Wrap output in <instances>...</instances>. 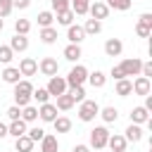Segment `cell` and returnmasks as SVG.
Instances as JSON below:
<instances>
[{
    "label": "cell",
    "mask_w": 152,
    "mask_h": 152,
    "mask_svg": "<svg viewBox=\"0 0 152 152\" xmlns=\"http://www.w3.org/2000/svg\"><path fill=\"white\" fill-rule=\"evenodd\" d=\"M97 114H100V104H97L95 100H83V102H81V107H78V119H81L83 124L95 121Z\"/></svg>",
    "instance_id": "1"
},
{
    "label": "cell",
    "mask_w": 152,
    "mask_h": 152,
    "mask_svg": "<svg viewBox=\"0 0 152 152\" xmlns=\"http://www.w3.org/2000/svg\"><path fill=\"white\" fill-rule=\"evenodd\" d=\"M109 135H112V133L107 131V126H95V128L90 131V145H88V147H93V150H104Z\"/></svg>",
    "instance_id": "2"
},
{
    "label": "cell",
    "mask_w": 152,
    "mask_h": 152,
    "mask_svg": "<svg viewBox=\"0 0 152 152\" xmlns=\"http://www.w3.org/2000/svg\"><path fill=\"white\" fill-rule=\"evenodd\" d=\"M64 81H66V88H71V86H83V83L88 81V69H86L83 64L71 66V71H69V76H66Z\"/></svg>",
    "instance_id": "3"
},
{
    "label": "cell",
    "mask_w": 152,
    "mask_h": 152,
    "mask_svg": "<svg viewBox=\"0 0 152 152\" xmlns=\"http://www.w3.org/2000/svg\"><path fill=\"white\" fill-rule=\"evenodd\" d=\"M45 90L50 93V97L64 95V93H66V81H64V76H50V81H48Z\"/></svg>",
    "instance_id": "4"
},
{
    "label": "cell",
    "mask_w": 152,
    "mask_h": 152,
    "mask_svg": "<svg viewBox=\"0 0 152 152\" xmlns=\"http://www.w3.org/2000/svg\"><path fill=\"white\" fill-rule=\"evenodd\" d=\"M121 71H124V76L128 78V76H140V69H142V62L138 59V57H128V59H124L121 64Z\"/></svg>",
    "instance_id": "5"
},
{
    "label": "cell",
    "mask_w": 152,
    "mask_h": 152,
    "mask_svg": "<svg viewBox=\"0 0 152 152\" xmlns=\"http://www.w3.org/2000/svg\"><path fill=\"white\" fill-rule=\"evenodd\" d=\"M38 71L43 74V76H57V71H59V64H57V59L55 57H43L40 62H38Z\"/></svg>",
    "instance_id": "6"
},
{
    "label": "cell",
    "mask_w": 152,
    "mask_h": 152,
    "mask_svg": "<svg viewBox=\"0 0 152 152\" xmlns=\"http://www.w3.org/2000/svg\"><path fill=\"white\" fill-rule=\"evenodd\" d=\"M88 14H90L93 19H97V21H102V19H107V17H109V7H107L102 0H95V2H90Z\"/></svg>",
    "instance_id": "7"
},
{
    "label": "cell",
    "mask_w": 152,
    "mask_h": 152,
    "mask_svg": "<svg viewBox=\"0 0 152 152\" xmlns=\"http://www.w3.org/2000/svg\"><path fill=\"white\" fill-rule=\"evenodd\" d=\"M57 116H59V114H57V107H55L52 102H45V104H40V107H38V119H40V121L52 124Z\"/></svg>",
    "instance_id": "8"
},
{
    "label": "cell",
    "mask_w": 152,
    "mask_h": 152,
    "mask_svg": "<svg viewBox=\"0 0 152 152\" xmlns=\"http://www.w3.org/2000/svg\"><path fill=\"white\" fill-rule=\"evenodd\" d=\"M66 38H69L71 45H81V43L86 40V31H83V26H78V24L66 26Z\"/></svg>",
    "instance_id": "9"
},
{
    "label": "cell",
    "mask_w": 152,
    "mask_h": 152,
    "mask_svg": "<svg viewBox=\"0 0 152 152\" xmlns=\"http://www.w3.org/2000/svg\"><path fill=\"white\" fill-rule=\"evenodd\" d=\"M131 86H133V93H135V95H140V97L150 95V88H152L150 78H145V76H135V78L131 81Z\"/></svg>",
    "instance_id": "10"
},
{
    "label": "cell",
    "mask_w": 152,
    "mask_h": 152,
    "mask_svg": "<svg viewBox=\"0 0 152 152\" xmlns=\"http://www.w3.org/2000/svg\"><path fill=\"white\" fill-rule=\"evenodd\" d=\"M17 69H19L21 76H36V74H38V62H36L33 57H24Z\"/></svg>",
    "instance_id": "11"
},
{
    "label": "cell",
    "mask_w": 152,
    "mask_h": 152,
    "mask_svg": "<svg viewBox=\"0 0 152 152\" xmlns=\"http://www.w3.org/2000/svg\"><path fill=\"white\" fill-rule=\"evenodd\" d=\"M124 52V43L119 40V38H109L107 43H104V55L107 57H119Z\"/></svg>",
    "instance_id": "12"
},
{
    "label": "cell",
    "mask_w": 152,
    "mask_h": 152,
    "mask_svg": "<svg viewBox=\"0 0 152 152\" xmlns=\"http://www.w3.org/2000/svg\"><path fill=\"white\" fill-rule=\"evenodd\" d=\"M128 116H131V124H138V126H140V124H147V121H150V112H147V109H145L142 104H140V107H133Z\"/></svg>",
    "instance_id": "13"
},
{
    "label": "cell",
    "mask_w": 152,
    "mask_h": 152,
    "mask_svg": "<svg viewBox=\"0 0 152 152\" xmlns=\"http://www.w3.org/2000/svg\"><path fill=\"white\" fill-rule=\"evenodd\" d=\"M126 138L121 135V133H114V135H109V140H107V147L112 150V152H126Z\"/></svg>",
    "instance_id": "14"
},
{
    "label": "cell",
    "mask_w": 152,
    "mask_h": 152,
    "mask_svg": "<svg viewBox=\"0 0 152 152\" xmlns=\"http://www.w3.org/2000/svg\"><path fill=\"white\" fill-rule=\"evenodd\" d=\"M26 121H21V119H17V121H10V126H7V135H12V138H21V135H26Z\"/></svg>",
    "instance_id": "15"
},
{
    "label": "cell",
    "mask_w": 152,
    "mask_h": 152,
    "mask_svg": "<svg viewBox=\"0 0 152 152\" xmlns=\"http://www.w3.org/2000/svg\"><path fill=\"white\" fill-rule=\"evenodd\" d=\"M40 152H59L57 135H52V133H45V138L40 140Z\"/></svg>",
    "instance_id": "16"
},
{
    "label": "cell",
    "mask_w": 152,
    "mask_h": 152,
    "mask_svg": "<svg viewBox=\"0 0 152 152\" xmlns=\"http://www.w3.org/2000/svg\"><path fill=\"white\" fill-rule=\"evenodd\" d=\"M124 138H126V142H140V140H142V128H140L138 124H131V126L124 131Z\"/></svg>",
    "instance_id": "17"
},
{
    "label": "cell",
    "mask_w": 152,
    "mask_h": 152,
    "mask_svg": "<svg viewBox=\"0 0 152 152\" xmlns=\"http://www.w3.org/2000/svg\"><path fill=\"white\" fill-rule=\"evenodd\" d=\"M10 50H12V52H24V50H28V38L14 33L12 40H10Z\"/></svg>",
    "instance_id": "18"
},
{
    "label": "cell",
    "mask_w": 152,
    "mask_h": 152,
    "mask_svg": "<svg viewBox=\"0 0 152 152\" xmlns=\"http://www.w3.org/2000/svg\"><path fill=\"white\" fill-rule=\"evenodd\" d=\"M0 76H2V81H5V83H10V86H14V83H19V81H21V74H19V69H17V66H5V71H2Z\"/></svg>",
    "instance_id": "19"
},
{
    "label": "cell",
    "mask_w": 152,
    "mask_h": 152,
    "mask_svg": "<svg viewBox=\"0 0 152 152\" xmlns=\"http://www.w3.org/2000/svg\"><path fill=\"white\" fill-rule=\"evenodd\" d=\"M33 140L28 135H21V138H14V152H33Z\"/></svg>",
    "instance_id": "20"
},
{
    "label": "cell",
    "mask_w": 152,
    "mask_h": 152,
    "mask_svg": "<svg viewBox=\"0 0 152 152\" xmlns=\"http://www.w3.org/2000/svg\"><path fill=\"white\" fill-rule=\"evenodd\" d=\"M83 57V50H81V45H66L64 48V59H69V62H78Z\"/></svg>",
    "instance_id": "21"
},
{
    "label": "cell",
    "mask_w": 152,
    "mask_h": 152,
    "mask_svg": "<svg viewBox=\"0 0 152 152\" xmlns=\"http://www.w3.org/2000/svg\"><path fill=\"white\" fill-rule=\"evenodd\" d=\"M114 93H116L119 97H128V95L133 93V86H131V81H128V78H121V81H116V86H114Z\"/></svg>",
    "instance_id": "22"
},
{
    "label": "cell",
    "mask_w": 152,
    "mask_h": 152,
    "mask_svg": "<svg viewBox=\"0 0 152 152\" xmlns=\"http://www.w3.org/2000/svg\"><path fill=\"white\" fill-rule=\"evenodd\" d=\"M55 100H57V102H55L57 112H69V109H71V107L76 104V102L71 100V95H66V93H64V95H57Z\"/></svg>",
    "instance_id": "23"
},
{
    "label": "cell",
    "mask_w": 152,
    "mask_h": 152,
    "mask_svg": "<svg viewBox=\"0 0 152 152\" xmlns=\"http://www.w3.org/2000/svg\"><path fill=\"white\" fill-rule=\"evenodd\" d=\"M52 126H55V133H69L71 131V119L69 116H57L52 121Z\"/></svg>",
    "instance_id": "24"
},
{
    "label": "cell",
    "mask_w": 152,
    "mask_h": 152,
    "mask_svg": "<svg viewBox=\"0 0 152 152\" xmlns=\"http://www.w3.org/2000/svg\"><path fill=\"white\" fill-rule=\"evenodd\" d=\"M40 40L43 43H48V45H52V43H57V28L55 26H48V28H40Z\"/></svg>",
    "instance_id": "25"
},
{
    "label": "cell",
    "mask_w": 152,
    "mask_h": 152,
    "mask_svg": "<svg viewBox=\"0 0 152 152\" xmlns=\"http://www.w3.org/2000/svg\"><path fill=\"white\" fill-rule=\"evenodd\" d=\"M38 119V107H33V104H26V107H21V121H26V124H33Z\"/></svg>",
    "instance_id": "26"
},
{
    "label": "cell",
    "mask_w": 152,
    "mask_h": 152,
    "mask_svg": "<svg viewBox=\"0 0 152 152\" xmlns=\"http://www.w3.org/2000/svg\"><path fill=\"white\" fill-rule=\"evenodd\" d=\"M97 116H102L104 124H114V121L119 119V109H116V107H104V109H100Z\"/></svg>",
    "instance_id": "27"
},
{
    "label": "cell",
    "mask_w": 152,
    "mask_h": 152,
    "mask_svg": "<svg viewBox=\"0 0 152 152\" xmlns=\"http://www.w3.org/2000/svg\"><path fill=\"white\" fill-rule=\"evenodd\" d=\"M71 12L74 14H78V17H83V14H88V7H90V0H71Z\"/></svg>",
    "instance_id": "28"
},
{
    "label": "cell",
    "mask_w": 152,
    "mask_h": 152,
    "mask_svg": "<svg viewBox=\"0 0 152 152\" xmlns=\"http://www.w3.org/2000/svg\"><path fill=\"white\" fill-rule=\"evenodd\" d=\"M83 31H86V36H95V33L102 31V21H97V19H86Z\"/></svg>",
    "instance_id": "29"
},
{
    "label": "cell",
    "mask_w": 152,
    "mask_h": 152,
    "mask_svg": "<svg viewBox=\"0 0 152 152\" xmlns=\"http://www.w3.org/2000/svg\"><path fill=\"white\" fill-rule=\"evenodd\" d=\"M88 83H90L93 88H104L107 76H104L102 71H93V74H88Z\"/></svg>",
    "instance_id": "30"
},
{
    "label": "cell",
    "mask_w": 152,
    "mask_h": 152,
    "mask_svg": "<svg viewBox=\"0 0 152 152\" xmlns=\"http://www.w3.org/2000/svg\"><path fill=\"white\" fill-rule=\"evenodd\" d=\"M38 26L40 28H48V26H52V21H55V14L52 12H48V10H43V12H38Z\"/></svg>",
    "instance_id": "31"
},
{
    "label": "cell",
    "mask_w": 152,
    "mask_h": 152,
    "mask_svg": "<svg viewBox=\"0 0 152 152\" xmlns=\"http://www.w3.org/2000/svg\"><path fill=\"white\" fill-rule=\"evenodd\" d=\"M104 5H107L109 10H119V12H126V10H131L133 0H107Z\"/></svg>",
    "instance_id": "32"
},
{
    "label": "cell",
    "mask_w": 152,
    "mask_h": 152,
    "mask_svg": "<svg viewBox=\"0 0 152 152\" xmlns=\"http://www.w3.org/2000/svg\"><path fill=\"white\" fill-rule=\"evenodd\" d=\"M74 19H76V14H74L71 10L57 12V24H62V26H71V24H74Z\"/></svg>",
    "instance_id": "33"
},
{
    "label": "cell",
    "mask_w": 152,
    "mask_h": 152,
    "mask_svg": "<svg viewBox=\"0 0 152 152\" xmlns=\"http://www.w3.org/2000/svg\"><path fill=\"white\" fill-rule=\"evenodd\" d=\"M28 31H31V21L28 19H17L14 21V33L17 36H28Z\"/></svg>",
    "instance_id": "34"
},
{
    "label": "cell",
    "mask_w": 152,
    "mask_h": 152,
    "mask_svg": "<svg viewBox=\"0 0 152 152\" xmlns=\"http://www.w3.org/2000/svg\"><path fill=\"white\" fill-rule=\"evenodd\" d=\"M66 95H71L74 102H83V100H86V90H83V86H71V88H66Z\"/></svg>",
    "instance_id": "35"
},
{
    "label": "cell",
    "mask_w": 152,
    "mask_h": 152,
    "mask_svg": "<svg viewBox=\"0 0 152 152\" xmlns=\"http://www.w3.org/2000/svg\"><path fill=\"white\" fill-rule=\"evenodd\" d=\"M14 93H24V95H31L33 93V83L28 78H21L19 83H14Z\"/></svg>",
    "instance_id": "36"
},
{
    "label": "cell",
    "mask_w": 152,
    "mask_h": 152,
    "mask_svg": "<svg viewBox=\"0 0 152 152\" xmlns=\"http://www.w3.org/2000/svg\"><path fill=\"white\" fill-rule=\"evenodd\" d=\"M31 97H33V100H36L38 104H45V102L50 100V93H48L45 88H38V90L33 88V93H31Z\"/></svg>",
    "instance_id": "37"
},
{
    "label": "cell",
    "mask_w": 152,
    "mask_h": 152,
    "mask_svg": "<svg viewBox=\"0 0 152 152\" xmlns=\"http://www.w3.org/2000/svg\"><path fill=\"white\" fill-rule=\"evenodd\" d=\"M26 135H28L33 142H40V140L45 138V131H43L40 126H33V128H28V131H26Z\"/></svg>",
    "instance_id": "38"
},
{
    "label": "cell",
    "mask_w": 152,
    "mask_h": 152,
    "mask_svg": "<svg viewBox=\"0 0 152 152\" xmlns=\"http://www.w3.org/2000/svg\"><path fill=\"white\" fill-rule=\"evenodd\" d=\"M50 5H52V12L57 14V12H64V10H71L69 5H71V0H50Z\"/></svg>",
    "instance_id": "39"
},
{
    "label": "cell",
    "mask_w": 152,
    "mask_h": 152,
    "mask_svg": "<svg viewBox=\"0 0 152 152\" xmlns=\"http://www.w3.org/2000/svg\"><path fill=\"white\" fill-rule=\"evenodd\" d=\"M12 57H14V52L10 50V45H0V62L2 64H10Z\"/></svg>",
    "instance_id": "40"
},
{
    "label": "cell",
    "mask_w": 152,
    "mask_h": 152,
    "mask_svg": "<svg viewBox=\"0 0 152 152\" xmlns=\"http://www.w3.org/2000/svg\"><path fill=\"white\" fill-rule=\"evenodd\" d=\"M12 0H0V19H5V17H10L12 14Z\"/></svg>",
    "instance_id": "41"
},
{
    "label": "cell",
    "mask_w": 152,
    "mask_h": 152,
    "mask_svg": "<svg viewBox=\"0 0 152 152\" xmlns=\"http://www.w3.org/2000/svg\"><path fill=\"white\" fill-rule=\"evenodd\" d=\"M135 33H138V36H140V38H147V36H150V33H152V28H150V26H145V24H140V21H138V24H135Z\"/></svg>",
    "instance_id": "42"
},
{
    "label": "cell",
    "mask_w": 152,
    "mask_h": 152,
    "mask_svg": "<svg viewBox=\"0 0 152 152\" xmlns=\"http://www.w3.org/2000/svg\"><path fill=\"white\" fill-rule=\"evenodd\" d=\"M7 119H10V121H17V119H21V109H19L17 104H12V107L7 109Z\"/></svg>",
    "instance_id": "43"
},
{
    "label": "cell",
    "mask_w": 152,
    "mask_h": 152,
    "mask_svg": "<svg viewBox=\"0 0 152 152\" xmlns=\"http://www.w3.org/2000/svg\"><path fill=\"white\" fill-rule=\"evenodd\" d=\"M140 76L150 78L152 76V62H142V69H140Z\"/></svg>",
    "instance_id": "44"
},
{
    "label": "cell",
    "mask_w": 152,
    "mask_h": 152,
    "mask_svg": "<svg viewBox=\"0 0 152 152\" xmlns=\"http://www.w3.org/2000/svg\"><path fill=\"white\" fill-rule=\"evenodd\" d=\"M138 21H140V24H145V26H150V28H152V14H150V12H142V14H140V19H138Z\"/></svg>",
    "instance_id": "45"
},
{
    "label": "cell",
    "mask_w": 152,
    "mask_h": 152,
    "mask_svg": "<svg viewBox=\"0 0 152 152\" xmlns=\"http://www.w3.org/2000/svg\"><path fill=\"white\" fill-rule=\"evenodd\" d=\"M112 78H114V81H121V78H126V76H124V71H121V66H119V64H116V66H112Z\"/></svg>",
    "instance_id": "46"
},
{
    "label": "cell",
    "mask_w": 152,
    "mask_h": 152,
    "mask_svg": "<svg viewBox=\"0 0 152 152\" xmlns=\"http://www.w3.org/2000/svg\"><path fill=\"white\" fill-rule=\"evenodd\" d=\"M12 7H17V10H26V7H31V0H12Z\"/></svg>",
    "instance_id": "47"
},
{
    "label": "cell",
    "mask_w": 152,
    "mask_h": 152,
    "mask_svg": "<svg viewBox=\"0 0 152 152\" xmlns=\"http://www.w3.org/2000/svg\"><path fill=\"white\" fill-rule=\"evenodd\" d=\"M71 152H90V147H88V145H83V142H81V145H76V147H74V150H71Z\"/></svg>",
    "instance_id": "48"
},
{
    "label": "cell",
    "mask_w": 152,
    "mask_h": 152,
    "mask_svg": "<svg viewBox=\"0 0 152 152\" xmlns=\"http://www.w3.org/2000/svg\"><path fill=\"white\" fill-rule=\"evenodd\" d=\"M2 138H7V124L0 121V140H2Z\"/></svg>",
    "instance_id": "49"
},
{
    "label": "cell",
    "mask_w": 152,
    "mask_h": 152,
    "mask_svg": "<svg viewBox=\"0 0 152 152\" xmlns=\"http://www.w3.org/2000/svg\"><path fill=\"white\" fill-rule=\"evenodd\" d=\"M2 28H5V21H2V19H0V31H2Z\"/></svg>",
    "instance_id": "50"
},
{
    "label": "cell",
    "mask_w": 152,
    "mask_h": 152,
    "mask_svg": "<svg viewBox=\"0 0 152 152\" xmlns=\"http://www.w3.org/2000/svg\"><path fill=\"white\" fill-rule=\"evenodd\" d=\"M95 152H102V150H95Z\"/></svg>",
    "instance_id": "51"
}]
</instances>
